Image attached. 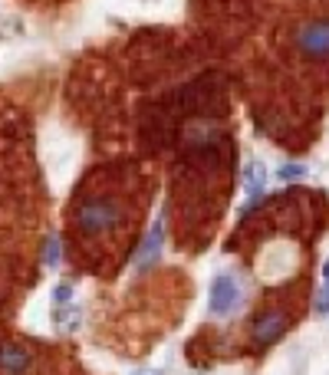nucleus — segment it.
I'll use <instances>...</instances> for the list:
<instances>
[{"label": "nucleus", "instance_id": "8", "mask_svg": "<svg viewBox=\"0 0 329 375\" xmlns=\"http://www.w3.org/2000/svg\"><path fill=\"white\" fill-rule=\"evenodd\" d=\"M264 181H267L264 162H251V165H247V178H244V188H247L251 201H257V194L264 191Z\"/></svg>", "mask_w": 329, "mask_h": 375}, {"label": "nucleus", "instance_id": "4", "mask_svg": "<svg viewBox=\"0 0 329 375\" xmlns=\"http://www.w3.org/2000/svg\"><path fill=\"white\" fill-rule=\"evenodd\" d=\"M162 247H164V221L162 217H155L152 227L145 231V240H142L139 253H135V270L145 274V270H152L158 257H162Z\"/></svg>", "mask_w": 329, "mask_h": 375}, {"label": "nucleus", "instance_id": "5", "mask_svg": "<svg viewBox=\"0 0 329 375\" xmlns=\"http://www.w3.org/2000/svg\"><path fill=\"white\" fill-rule=\"evenodd\" d=\"M287 333V316L277 310L264 312V316H257V323H253V342L260 346V349H267V346H273L280 336Z\"/></svg>", "mask_w": 329, "mask_h": 375}, {"label": "nucleus", "instance_id": "11", "mask_svg": "<svg viewBox=\"0 0 329 375\" xmlns=\"http://www.w3.org/2000/svg\"><path fill=\"white\" fill-rule=\"evenodd\" d=\"M317 312H323V316H326L329 312V283L323 290H319L317 293Z\"/></svg>", "mask_w": 329, "mask_h": 375}, {"label": "nucleus", "instance_id": "2", "mask_svg": "<svg viewBox=\"0 0 329 375\" xmlns=\"http://www.w3.org/2000/svg\"><path fill=\"white\" fill-rule=\"evenodd\" d=\"M208 306H211L214 316H230V312L241 306V283L234 276H217L214 283H211Z\"/></svg>", "mask_w": 329, "mask_h": 375}, {"label": "nucleus", "instance_id": "7", "mask_svg": "<svg viewBox=\"0 0 329 375\" xmlns=\"http://www.w3.org/2000/svg\"><path fill=\"white\" fill-rule=\"evenodd\" d=\"M79 316H83V310H79L76 303L53 306V326H56V333H73L79 326Z\"/></svg>", "mask_w": 329, "mask_h": 375}, {"label": "nucleus", "instance_id": "13", "mask_svg": "<svg viewBox=\"0 0 329 375\" xmlns=\"http://www.w3.org/2000/svg\"><path fill=\"white\" fill-rule=\"evenodd\" d=\"M132 375H162L158 369H139V372H132Z\"/></svg>", "mask_w": 329, "mask_h": 375}, {"label": "nucleus", "instance_id": "9", "mask_svg": "<svg viewBox=\"0 0 329 375\" xmlns=\"http://www.w3.org/2000/svg\"><path fill=\"white\" fill-rule=\"evenodd\" d=\"M303 175H306L303 165H283V168H280V178H283V181H296V178H303Z\"/></svg>", "mask_w": 329, "mask_h": 375}, {"label": "nucleus", "instance_id": "6", "mask_svg": "<svg viewBox=\"0 0 329 375\" xmlns=\"http://www.w3.org/2000/svg\"><path fill=\"white\" fill-rule=\"evenodd\" d=\"M30 362H33V356L26 349H20V346H13V342H0V369L7 375H20L30 369Z\"/></svg>", "mask_w": 329, "mask_h": 375}, {"label": "nucleus", "instance_id": "1", "mask_svg": "<svg viewBox=\"0 0 329 375\" xmlns=\"http://www.w3.org/2000/svg\"><path fill=\"white\" fill-rule=\"evenodd\" d=\"M119 224V208L109 198H92L83 201L76 211V227L83 234H106Z\"/></svg>", "mask_w": 329, "mask_h": 375}, {"label": "nucleus", "instance_id": "14", "mask_svg": "<svg viewBox=\"0 0 329 375\" xmlns=\"http://www.w3.org/2000/svg\"><path fill=\"white\" fill-rule=\"evenodd\" d=\"M323 280H326V283H329V260L323 263Z\"/></svg>", "mask_w": 329, "mask_h": 375}, {"label": "nucleus", "instance_id": "3", "mask_svg": "<svg viewBox=\"0 0 329 375\" xmlns=\"http://www.w3.org/2000/svg\"><path fill=\"white\" fill-rule=\"evenodd\" d=\"M296 47L300 53L313 56V60H326L329 56V20H313L296 33Z\"/></svg>", "mask_w": 329, "mask_h": 375}, {"label": "nucleus", "instance_id": "12", "mask_svg": "<svg viewBox=\"0 0 329 375\" xmlns=\"http://www.w3.org/2000/svg\"><path fill=\"white\" fill-rule=\"evenodd\" d=\"M56 260H60V244H56V238H50L47 240V263L53 267Z\"/></svg>", "mask_w": 329, "mask_h": 375}, {"label": "nucleus", "instance_id": "10", "mask_svg": "<svg viewBox=\"0 0 329 375\" xmlns=\"http://www.w3.org/2000/svg\"><path fill=\"white\" fill-rule=\"evenodd\" d=\"M69 297H73V287H69V283H60L56 293H53V303H56V306H63V303H69Z\"/></svg>", "mask_w": 329, "mask_h": 375}]
</instances>
